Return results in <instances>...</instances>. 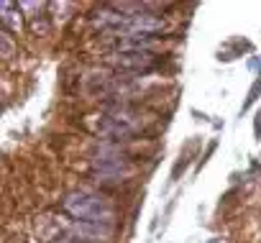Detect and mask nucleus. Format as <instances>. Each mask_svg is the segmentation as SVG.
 <instances>
[{
	"mask_svg": "<svg viewBox=\"0 0 261 243\" xmlns=\"http://www.w3.org/2000/svg\"><path fill=\"white\" fill-rule=\"evenodd\" d=\"M62 210L72 220H85V223H113V207L102 195L95 192H69L62 200Z\"/></svg>",
	"mask_w": 261,
	"mask_h": 243,
	"instance_id": "1",
	"label": "nucleus"
},
{
	"mask_svg": "<svg viewBox=\"0 0 261 243\" xmlns=\"http://www.w3.org/2000/svg\"><path fill=\"white\" fill-rule=\"evenodd\" d=\"M67 235L77 243H108L115 235V223H85L72 220L67 225Z\"/></svg>",
	"mask_w": 261,
	"mask_h": 243,
	"instance_id": "2",
	"label": "nucleus"
},
{
	"mask_svg": "<svg viewBox=\"0 0 261 243\" xmlns=\"http://www.w3.org/2000/svg\"><path fill=\"white\" fill-rule=\"evenodd\" d=\"M110 62L123 72H149L154 67V54L151 51H115Z\"/></svg>",
	"mask_w": 261,
	"mask_h": 243,
	"instance_id": "3",
	"label": "nucleus"
},
{
	"mask_svg": "<svg viewBox=\"0 0 261 243\" xmlns=\"http://www.w3.org/2000/svg\"><path fill=\"white\" fill-rule=\"evenodd\" d=\"M51 243H77L74 238H69V235H59V238H54Z\"/></svg>",
	"mask_w": 261,
	"mask_h": 243,
	"instance_id": "4",
	"label": "nucleus"
},
{
	"mask_svg": "<svg viewBox=\"0 0 261 243\" xmlns=\"http://www.w3.org/2000/svg\"><path fill=\"white\" fill-rule=\"evenodd\" d=\"M256 133L261 136V113H258V118H256Z\"/></svg>",
	"mask_w": 261,
	"mask_h": 243,
	"instance_id": "5",
	"label": "nucleus"
}]
</instances>
